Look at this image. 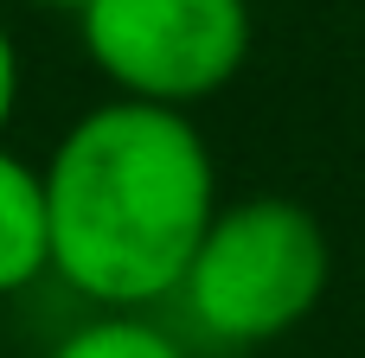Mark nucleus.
Masks as SVG:
<instances>
[{"mask_svg": "<svg viewBox=\"0 0 365 358\" xmlns=\"http://www.w3.org/2000/svg\"><path fill=\"white\" fill-rule=\"evenodd\" d=\"M212 211V147L186 109L96 102L45 160L51 275L109 314L180 295Z\"/></svg>", "mask_w": 365, "mask_h": 358, "instance_id": "f257e3e1", "label": "nucleus"}, {"mask_svg": "<svg viewBox=\"0 0 365 358\" xmlns=\"http://www.w3.org/2000/svg\"><path fill=\"white\" fill-rule=\"evenodd\" d=\"M327 295V231L295 199H237L218 205L180 301L192 327L218 346H263L302 327Z\"/></svg>", "mask_w": 365, "mask_h": 358, "instance_id": "f03ea898", "label": "nucleus"}, {"mask_svg": "<svg viewBox=\"0 0 365 358\" xmlns=\"http://www.w3.org/2000/svg\"><path fill=\"white\" fill-rule=\"evenodd\" d=\"M77 32L128 102L186 109L244 70L250 0H83Z\"/></svg>", "mask_w": 365, "mask_h": 358, "instance_id": "7ed1b4c3", "label": "nucleus"}, {"mask_svg": "<svg viewBox=\"0 0 365 358\" xmlns=\"http://www.w3.org/2000/svg\"><path fill=\"white\" fill-rule=\"evenodd\" d=\"M51 275V218H45V173L0 141V295L32 288Z\"/></svg>", "mask_w": 365, "mask_h": 358, "instance_id": "20e7f679", "label": "nucleus"}, {"mask_svg": "<svg viewBox=\"0 0 365 358\" xmlns=\"http://www.w3.org/2000/svg\"><path fill=\"white\" fill-rule=\"evenodd\" d=\"M51 358H186V352L141 314H96L90 327L64 333Z\"/></svg>", "mask_w": 365, "mask_h": 358, "instance_id": "39448f33", "label": "nucleus"}, {"mask_svg": "<svg viewBox=\"0 0 365 358\" xmlns=\"http://www.w3.org/2000/svg\"><path fill=\"white\" fill-rule=\"evenodd\" d=\"M13 102H19V51H13V32L0 19V128L13 122Z\"/></svg>", "mask_w": 365, "mask_h": 358, "instance_id": "423d86ee", "label": "nucleus"}, {"mask_svg": "<svg viewBox=\"0 0 365 358\" xmlns=\"http://www.w3.org/2000/svg\"><path fill=\"white\" fill-rule=\"evenodd\" d=\"M32 6H71V13H77V6H83V0H32Z\"/></svg>", "mask_w": 365, "mask_h": 358, "instance_id": "0eeeda50", "label": "nucleus"}]
</instances>
